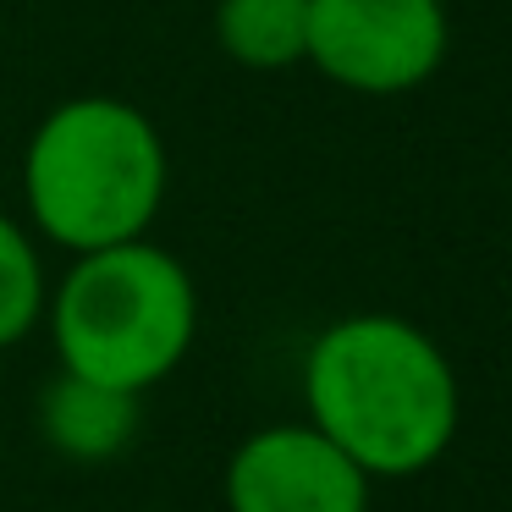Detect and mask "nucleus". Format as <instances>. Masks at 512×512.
Listing matches in <instances>:
<instances>
[{
  "instance_id": "20e7f679",
  "label": "nucleus",
  "mask_w": 512,
  "mask_h": 512,
  "mask_svg": "<svg viewBox=\"0 0 512 512\" xmlns=\"http://www.w3.org/2000/svg\"><path fill=\"white\" fill-rule=\"evenodd\" d=\"M441 0H309V56L358 94H408L441 67Z\"/></svg>"
},
{
  "instance_id": "0eeeda50",
  "label": "nucleus",
  "mask_w": 512,
  "mask_h": 512,
  "mask_svg": "<svg viewBox=\"0 0 512 512\" xmlns=\"http://www.w3.org/2000/svg\"><path fill=\"white\" fill-rule=\"evenodd\" d=\"M215 34L226 56L243 67H292L309 56V0H221Z\"/></svg>"
},
{
  "instance_id": "f257e3e1",
  "label": "nucleus",
  "mask_w": 512,
  "mask_h": 512,
  "mask_svg": "<svg viewBox=\"0 0 512 512\" xmlns=\"http://www.w3.org/2000/svg\"><path fill=\"white\" fill-rule=\"evenodd\" d=\"M309 419L369 479L430 468L457 430V380L446 353L397 314H353L309 347Z\"/></svg>"
},
{
  "instance_id": "7ed1b4c3",
  "label": "nucleus",
  "mask_w": 512,
  "mask_h": 512,
  "mask_svg": "<svg viewBox=\"0 0 512 512\" xmlns=\"http://www.w3.org/2000/svg\"><path fill=\"white\" fill-rule=\"evenodd\" d=\"M193 325L199 298L188 270L144 237L78 254L56 292L61 369L133 397L182 364Z\"/></svg>"
},
{
  "instance_id": "39448f33",
  "label": "nucleus",
  "mask_w": 512,
  "mask_h": 512,
  "mask_svg": "<svg viewBox=\"0 0 512 512\" xmlns=\"http://www.w3.org/2000/svg\"><path fill=\"white\" fill-rule=\"evenodd\" d=\"M232 512H369V474L314 424H276L226 468Z\"/></svg>"
},
{
  "instance_id": "6e6552de",
  "label": "nucleus",
  "mask_w": 512,
  "mask_h": 512,
  "mask_svg": "<svg viewBox=\"0 0 512 512\" xmlns=\"http://www.w3.org/2000/svg\"><path fill=\"white\" fill-rule=\"evenodd\" d=\"M45 309V270L12 215H0V347L23 342Z\"/></svg>"
},
{
  "instance_id": "f03ea898",
  "label": "nucleus",
  "mask_w": 512,
  "mask_h": 512,
  "mask_svg": "<svg viewBox=\"0 0 512 512\" xmlns=\"http://www.w3.org/2000/svg\"><path fill=\"white\" fill-rule=\"evenodd\" d=\"M39 232L72 254L144 237L166 199V149L144 111L111 94L67 100L39 122L23 160Z\"/></svg>"
},
{
  "instance_id": "423d86ee",
  "label": "nucleus",
  "mask_w": 512,
  "mask_h": 512,
  "mask_svg": "<svg viewBox=\"0 0 512 512\" xmlns=\"http://www.w3.org/2000/svg\"><path fill=\"white\" fill-rule=\"evenodd\" d=\"M133 419H138L133 391H111V386H94V380H78V375H61L39 397V430H45V441L61 446L67 457H83V463H100V457L122 452L127 435H133Z\"/></svg>"
}]
</instances>
